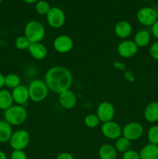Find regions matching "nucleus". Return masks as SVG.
Segmentation results:
<instances>
[{
	"label": "nucleus",
	"mask_w": 158,
	"mask_h": 159,
	"mask_svg": "<svg viewBox=\"0 0 158 159\" xmlns=\"http://www.w3.org/2000/svg\"><path fill=\"white\" fill-rule=\"evenodd\" d=\"M147 139L149 143L158 145V125H153L147 131Z\"/></svg>",
	"instance_id": "28"
},
{
	"label": "nucleus",
	"mask_w": 158,
	"mask_h": 159,
	"mask_svg": "<svg viewBox=\"0 0 158 159\" xmlns=\"http://www.w3.org/2000/svg\"><path fill=\"white\" fill-rule=\"evenodd\" d=\"M23 1L27 4H36L38 0H23Z\"/></svg>",
	"instance_id": "36"
},
{
	"label": "nucleus",
	"mask_w": 158,
	"mask_h": 159,
	"mask_svg": "<svg viewBox=\"0 0 158 159\" xmlns=\"http://www.w3.org/2000/svg\"><path fill=\"white\" fill-rule=\"evenodd\" d=\"M2 2V0H0V3H1Z\"/></svg>",
	"instance_id": "39"
},
{
	"label": "nucleus",
	"mask_w": 158,
	"mask_h": 159,
	"mask_svg": "<svg viewBox=\"0 0 158 159\" xmlns=\"http://www.w3.org/2000/svg\"><path fill=\"white\" fill-rule=\"evenodd\" d=\"M150 27H151V34L158 40V20L155 22Z\"/></svg>",
	"instance_id": "32"
},
{
	"label": "nucleus",
	"mask_w": 158,
	"mask_h": 159,
	"mask_svg": "<svg viewBox=\"0 0 158 159\" xmlns=\"http://www.w3.org/2000/svg\"><path fill=\"white\" fill-rule=\"evenodd\" d=\"M144 1H145V2H150V1H151V0H144Z\"/></svg>",
	"instance_id": "38"
},
{
	"label": "nucleus",
	"mask_w": 158,
	"mask_h": 159,
	"mask_svg": "<svg viewBox=\"0 0 158 159\" xmlns=\"http://www.w3.org/2000/svg\"><path fill=\"white\" fill-rule=\"evenodd\" d=\"M55 159H74V158L69 152H61L56 157Z\"/></svg>",
	"instance_id": "33"
},
{
	"label": "nucleus",
	"mask_w": 158,
	"mask_h": 159,
	"mask_svg": "<svg viewBox=\"0 0 158 159\" xmlns=\"http://www.w3.org/2000/svg\"><path fill=\"white\" fill-rule=\"evenodd\" d=\"M3 87H5V75L0 72V90L2 89Z\"/></svg>",
	"instance_id": "34"
},
{
	"label": "nucleus",
	"mask_w": 158,
	"mask_h": 159,
	"mask_svg": "<svg viewBox=\"0 0 158 159\" xmlns=\"http://www.w3.org/2000/svg\"><path fill=\"white\" fill-rule=\"evenodd\" d=\"M46 22L50 27L59 29L65 24L66 15L62 9L57 6L51 7L46 16Z\"/></svg>",
	"instance_id": "6"
},
{
	"label": "nucleus",
	"mask_w": 158,
	"mask_h": 159,
	"mask_svg": "<svg viewBox=\"0 0 158 159\" xmlns=\"http://www.w3.org/2000/svg\"><path fill=\"white\" fill-rule=\"evenodd\" d=\"M114 147L117 151V152H120V153L123 154L130 149V148H131V141L122 135L120 138L116 140Z\"/></svg>",
	"instance_id": "24"
},
{
	"label": "nucleus",
	"mask_w": 158,
	"mask_h": 159,
	"mask_svg": "<svg viewBox=\"0 0 158 159\" xmlns=\"http://www.w3.org/2000/svg\"><path fill=\"white\" fill-rule=\"evenodd\" d=\"M13 130L12 127L5 120H0V143L5 144L9 142Z\"/></svg>",
	"instance_id": "21"
},
{
	"label": "nucleus",
	"mask_w": 158,
	"mask_h": 159,
	"mask_svg": "<svg viewBox=\"0 0 158 159\" xmlns=\"http://www.w3.org/2000/svg\"><path fill=\"white\" fill-rule=\"evenodd\" d=\"M138 48L133 40L125 39L119 42L117 46V52L120 57L123 58H130L133 57L137 54Z\"/></svg>",
	"instance_id": "11"
},
{
	"label": "nucleus",
	"mask_w": 158,
	"mask_h": 159,
	"mask_svg": "<svg viewBox=\"0 0 158 159\" xmlns=\"http://www.w3.org/2000/svg\"><path fill=\"white\" fill-rule=\"evenodd\" d=\"M137 21L145 26H151L157 21L156 11L152 7H143L139 9L136 13Z\"/></svg>",
	"instance_id": "9"
},
{
	"label": "nucleus",
	"mask_w": 158,
	"mask_h": 159,
	"mask_svg": "<svg viewBox=\"0 0 158 159\" xmlns=\"http://www.w3.org/2000/svg\"><path fill=\"white\" fill-rule=\"evenodd\" d=\"M29 100L34 102H40L44 100L48 96L49 89L44 80L36 79L31 81L28 85Z\"/></svg>",
	"instance_id": "4"
},
{
	"label": "nucleus",
	"mask_w": 158,
	"mask_h": 159,
	"mask_svg": "<svg viewBox=\"0 0 158 159\" xmlns=\"http://www.w3.org/2000/svg\"><path fill=\"white\" fill-rule=\"evenodd\" d=\"M122 159H140V157L139 152L133 149H129L126 152L123 153Z\"/></svg>",
	"instance_id": "29"
},
{
	"label": "nucleus",
	"mask_w": 158,
	"mask_h": 159,
	"mask_svg": "<svg viewBox=\"0 0 158 159\" xmlns=\"http://www.w3.org/2000/svg\"><path fill=\"white\" fill-rule=\"evenodd\" d=\"M84 124L88 128H95L101 124V121L96 113H90L85 117Z\"/></svg>",
	"instance_id": "26"
},
{
	"label": "nucleus",
	"mask_w": 158,
	"mask_h": 159,
	"mask_svg": "<svg viewBox=\"0 0 158 159\" xmlns=\"http://www.w3.org/2000/svg\"><path fill=\"white\" fill-rule=\"evenodd\" d=\"M53 48L59 54H67L74 48V40L70 36L61 34L54 40Z\"/></svg>",
	"instance_id": "10"
},
{
	"label": "nucleus",
	"mask_w": 158,
	"mask_h": 159,
	"mask_svg": "<svg viewBox=\"0 0 158 159\" xmlns=\"http://www.w3.org/2000/svg\"><path fill=\"white\" fill-rule=\"evenodd\" d=\"M44 82L49 90L56 94L71 89L73 83V75L68 68L64 66L50 67L44 75Z\"/></svg>",
	"instance_id": "1"
},
{
	"label": "nucleus",
	"mask_w": 158,
	"mask_h": 159,
	"mask_svg": "<svg viewBox=\"0 0 158 159\" xmlns=\"http://www.w3.org/2000/svg\"><path fill=\"white\" fill-rule=\"evenodd\" d=\"M133 32V26L129 22L126 20H120L115 25L114 33L119 38L122 40L128 39Z\"/></svg>",
	"instance_id": "15"
},
{
	"label": "nucleus",
	"mask_w": 158,
	"mask_h": 159,
	"mask_svg": "<svg viewBox=\"0 0 158 159\" xmlns=\"http://www.w3.org/2000/svg\"><path fill=\"white\" fill-rule=\"evenodd\" d=\"M0 159H7L6 154L2 150H0Z\"/></svg>",
	"instance_id": "35"
},
{
	"label": "nucleus",
	"mask_w": 158,
	"mask_h": 159,
	"mask_svg": "<svg viewBox=\"0 0 158 159\" xmlns=\"http://www.w3.org/2000/svg\"><path fill=\"white\" fill-rule=\"evenodd\" d=\"M10 159H27L24 150H13L10 155Z\"/></svg>",
	"instance_id": "30"
},
{
	"label": "nucleus",
	"mask_w": 158,
	"mask_h": 159,
	"mask_svg": "<svg viewBox=\"0 0 158 159\" xmlns=\"http://www.w3.org/2000/svg\"><path fill=\"white\" fill-rule=\"evenodd\" d=\"M99 156L100 159H117L118 152L113 145L104 144L99 148Z\"/></svg>",
	"instance_id": "20"
},
{
	"label": "nucleus",
	"mask_w": 158,
	"mask_h": 159,
	"mask_svg": "<svg viewBox=\"0 0 158 159\" xmlns=\"http://www.w3.org/2000/svg\"><path fill=\"white\" fill-rule=\"evenodd\" d=\"M13 103L12 93L9 90L6 89L0 90V110L5 111L12 107Z\"/></svg>",
	"instance_id": "22"
},
{
	"label": "nucleus",
	"mask_w": 158,
	"mask_h": 159,
	"mask_svg": "<svg viewBox=\"0 0 158 159\" xmlns=\"http://www.w3.org/2000/svg\"><path fill=\"white\" fill-rule=\"evenodd\" d=\"M20 85H21V79L19 75L10 73L5 75V87L7 89H13Z\"/></svg>",
	"instance_id": "23"
},
{
	"label": "nucleus",
	"mask_w": 158,
	"mask_h": 159,
	"mask_svg": "<svg viewBox=\"0 0 158 159\" xmlns=\"http://www.w3.org/2000/svg\"><path fill=\"white\" fill-rule=\"evenodd\" d=\"M143 126L136 121L127 123L122 127V136L129 140L130 141L139 140L143 136Z\"/></svg>",
	"instance_id": "7"
},
{
	"label": "nucleus",
	"mask_w": 158,
	"mask_h": 159,
	"mask_svg": "<svg viewBox=\"0 0 158 159\" xmlns=\"http://www.w3.org/2000/svg\"><path fill=\"white\" fill-rule=\"evenodd\" d=\"M156 16H157V20H158V9H156Z\"/></svg>",
	"instance_id": "37"
},
{
	"label": "nucleus",
	"mask_w": 158,
	"mask_h": 159,
	"mask_svg": "<svg viewBox=\"0 0 158 159\" xmlns=\"http://www.w3.org/2000/svg\"><path fill=\"white\" fill-rule=\"evenodd\" d=\"M96 115L99 118L101 123L104 124L113 120L116 115V109L112 102L108 101H103L98 106Z\"/></svg>",
	"instance_id": "8"
},
{
	"label": "nucleus",
	"mask_w": 158,
	"mask_h": 159,
	"mask_svg": "<svg viewBox=\"0 0 158 159\" xmlns=\"http://www.w3.org/2000/svg\"><path fill=\"white\" fill-rule=\"evenodd\" d=\"M151 40V34L147 30L143 29L137 31L133 37V41L138 48H145L150 43Z\"/></svg>",
	"instance_id": "19"
},
{
	"label": "nucleus",
	"mask_w": 158,
	"mask_h": 159,
	"mask_svg": "<svg viewBox=\"0 0 158 159\" xmlns=\"http://www.w3.org/2000/svg\"><path fill=\"white\" fill-rule=\"evenodd\" d=\"M31 57L36 60H43L47 56L48 51L46 47L41 42L31 43L27 50Z\"/></svg>",
	"instance_id": "16"
},
{
	"label": "nucleus",
	"mask_w": 158,
	"mask_h": 159,
	"mask_svg": "<svg viewBox=\"0 0 158 159\" xmlns=\"http://www.w3.org/2000/svg\"><path fill=\"white\" fill-rule=\"evenodd\" d=\"M30 42L29 40L23 36H20V37H17L15 40L14 42V45H15V48H16L19 51H25V50H28L29 45H30Z\"/></svg>",
	"instance_id": "27"
},
{
	"label": "nucleus",
	"mask_w": 158,
	"mask_h": 159,
	"mask_svg": "<svg viewBox=\"0 0 158 159\" xmlns=\"http://www.w3.org/2000/svg\"><path fill=\"white\" fill-rule=\"evenodd\" d=\"M24 36L30 43L42 42L46 36L45 26L38 20H30L25 25Z\"/></svg>",
	"instance_id": "3"
},
{
	"label": "nucleus",
	"mask_w": 158,
	"mask_h": 159,
	"mask_svg": "<svg viewBox=\"0 0 158 159\" xmlns=\"http://www.w3.org/2000/svg\"><path fill=\"white\" fill-rule=\"evenodd\" d=\"M58 102L62 108L65 110H71L77 104V98L75 93L69 89L58 94Z\"/></svg>",
	"instance_id": "13"
},
{
	"label": "nucleus",
	"mask_w": 158,
	"mask_h": 159,
	"mask_svg": "<svg viewBox=\"0 0 158 159\" xmlns=\"http://www.w3.org/2000/svg\"><path fill=\"white\" fill-rule=\"evenodd\" d=\"M144 119L149 123L158 121V102H151L147 104L143 111Z\"/></svg>",
	"instance_id": "17"
},
{
	"label": "nucleus",
	"mask_w": 158,
	"mask_h": 159,
	"mask_svg": "<svg viewBox=\"0 0 158 159\" xmlns=\"http://www.w3.org/2000/svg\"><path fill=\"white\" fill-rule=\"evenodd\" d=\"M51 6L46 0H38L35 4V10L39 15L46 16Z\"/></svg>",
	"instance_id": "25"
},
{
	"label": "nucleus",
	"mask_w": 158,
	"mask_h": 159,
	"mask_svg": "<svg viewBox=\"0 0 158 159\" xmlns=\"http://www.w3.org/2000/svg\"><path fill=\"white\" fill-rule=\"evenodd\" d=\"M139 154L140 159H158V145L149 143L140 149Z\"/></svg>",
	"instance_id": "18"
},
{
	"label": "nucleus",
	"mask_w": 158,
	"mask_h": 159,
	"mask_svg": "<svg viewBox=\"0 0 158 159\" xmlns=\"http://www.w3.org/2000/svg\"><path fill=\"white\" fill-rule=\"evenodd\" d=\"M13 102L17 105L24 106L29 100V94L28 87L24 85H20L12 90Z\"/></svg>",
	"instance_id": "14"
},
{
	"label": "nucleus",
	"mask_w": 158,
	"mask_h": 159,
	"mask_svg": "<svg viewBox=\"0 0 158 159\" xmlns=\"http://www.w3.org/2000/svg\"><path fill=\"white\" fill-rule=\"evenodd\" d=\"M101 132L107 139L116 141L122 135V128L118 123L112 120L102 124Z\"/></svg>",
	"instance_id": "12"
},
{
	"label": "nucleus",
	"mask_w": 158,
	"mask_h": 159,
	"mask_svg": "<svg viewBox=\"0 0 158 159\" xmlns=\"http://www.w3.org/2000/svg\"><path fill=\"white\" fill-rule=\"evenodd\" d=\"M28 112L24 106L12 105L4 111V120L12 127L22 125L26 120Z\"/></svg>",
	"instance_id": "2"
},
{
	"label": "nucleus",
	"mask_w": 158,
	"mask_h": 159,
	"mask_svg": "<svg viewBox=\"0 0 158 159\" xmlns=\"http://www.w3.org/2000/svg\"><path fill=\"white\" fill-rule=\"evenodd\" d=\"M150 55L151 56L152 58H153L156 61H158V40L154 42L150 46Z\"/></svg>",
	"instance_id": "31"
},
{
	"label": "nucleus",
	"mask_w": 158,
	"mask_h": 159,
	"mask_svg": "<svg viewBox=\"0 0 158 159\" xmlns=\"http://www.w3.org/2000/svg\"><path fill=\"white\" fill-rule=\"evenodd\" d=\"M30 142V134L24 129H20L12 133L9 143L12 150H24Z\"/></svg>",
	"instance_id": "5"
}]
</instances>
